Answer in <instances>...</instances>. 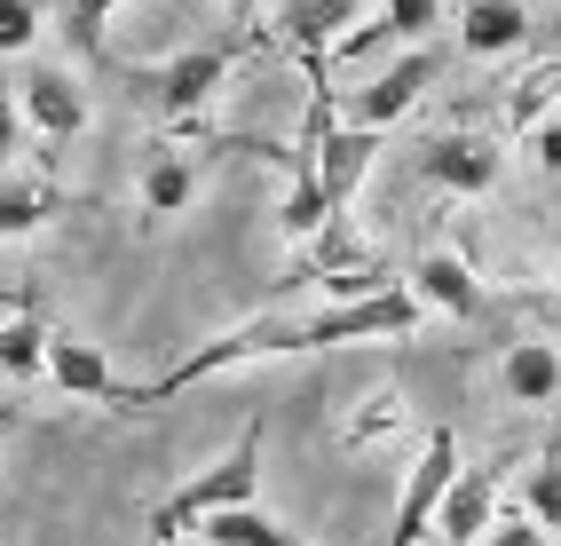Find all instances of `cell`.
Masks as SVG:
<instances>
[{"mask_svg":"<svg viewBox=\"0 0 561 546\" xmlns=\"http://www.w3.org/2000/svg\"><path fill=\"white\" fill-rule=\"evenodd\" d=\"M420 174L451 198H491L499 174H506V151H499V135H482V127H443V135H427Z\"/></svg>","mask_w":561,"mask_h":546,"instance_id":"5","label":"cell"},{"mask_svg":"<svg viewBox=\"0 0 561 546\" xmlns=\"http://www.w3.org/2000/svg\"><path fill=\"white\" fill-rule=\"evenodd\" d=\"M356 24H364V0H285L277 9V41L309 64V80H324L332 48H341Z\"/></svg>","mask_w":561,"mask_h":546,"instance_id":"7","label":"cell"},{"mask_svg":"<svg viewBox=\"0 0 561 546\" xmlns=\"http://www.w3.org/2000/svg\"><path fill=\"white\" fill-rule=\"evenodd\" d=\"M324 223H341V206L324 198V182H317V151L309 143H293V159H285V198H277V230L293 246H309Z\"/></svg>","mask_w":561,"mask_h":546,"instance_id":"12","label":"cell"},{"mask_svg":"<svg viewBox=\"0 0 561 546\" xmlns=\"http://www.w3.org/2000/svg\"><path fill=\"white\" fill-rule=\"evenodd\" d=\"M522 41H530V9H522V0H467L459 9V48L467 56H514Z\"/></svg>","mask_w":561,"mask_h":546,"instance_id":"16","label":"cell"},{"mask_svg":"<svg viewBox=\"0 0 561 546\" xmlns=\"http://www.w3.org/2000/svg\"><path fill=\"white\" fill-rule=\"evenodd\" d=\"M16 127H24V95H9V80H0V174L16 159Z\"/></svg>","mask_w":561,"mask_h":546,"instance_id":"26","label":"cell"},{"mask_svg":"<svg viewBox=\"0 0 561 546\" xmlns=\"http://www.w3.org/2000/svg\"><path fill=\"white\" fill-rule=\"evenodd\" d=\"M245 499H261V428H245L214 467H198L182 491H167V499L151 507V531H142V546H182L206 515H221V507H245Z\"/></svg>","mask_w":561,"mask_h":546,"instance_id":"3","label":"cell"},{"mask_svg":"<svg viewBox=\"0 0 561 546\" xmlns=\"http://www.w3.org/2000/svg\"><path fill=\"white\" fill-rule=\"evenodd\" d=\"M396 428H403V396H396V388H371L364 405L348 412V428H341V444H348V452H371V444H388Z\"/></svg>","mask_w":561,"mask_h":546,"instance_id":"21","label":"cell"},{"mask_svg":"<svg viewBox=\"0 0 561 546\" xmlns=\"http://www.w3.org/2000/svg\"><path fill=\"white\" fill-rule=\"evenodd\" d=\"M420 325H427V302L411 294V285H388V294H371V302H324L317 317H253V325H238V333L206 341L198 356H182L167 380L135 388V412H142V405H167V396L198 388V380H214V373H238V364H253V356H317V349L411 341Z\"/></svg>","mask_w":561,"mask_h":546,"instance_id":"1","label":"cell"},{"mask_svg":"<svg viewBox=\"0 0 561 546\" xmlns=\"http://www.w3.org/2000/svg\"><path fill=\"white\" fill-rule=\"evenodd\" d=\"M553 103H561V56L553 64H530L514 80V95H506V135H530L538 120H553Z\"/></svg>","mask_w":561,"mask_h":546,"instance_id":"20","label":"cell"},{"mask_svg":"<svg viewBox=\"0 0 561 546\" xmlns=\"http://www.w3.org/2000/svg\"><path fill=\"white\" fill-rule=\"evenodd\" d=\"M427 80H435V48H403L380 80H364L348 103H341V120L348 127H371V135H388L396 120H411V103L427 95Z\"/></svg>","mask_w":561,"mask_h":546,"instance_id":"6","label":"cell"},{"mask_svg":"<svg viewBox=\"0 0 561 546\" xmlns=\"http://www.w3.org/2000/svg\"><path fill=\"white\" fill-rule=\"evenodd\" d=\"M198 546H301V538H293L261 499H245V507H221V515H206V523H198Z\"/></svg>","mask_w":561,"mask_h":546,"instance_id":"18","label":"cell"},{"mask_svg":"<svg viewBox=\"0 0 561 546\" xmlns=\"http://www.w3.org/2000/svg\"><path fill=\"white\" fill-rule=\"evenodd\" d=\"M9 428H16V412H0V435H9Z\"/></svg>","mask_w":561,"mask_h":546,"instance_id":"28","label":"cell"},{"mask_svg":"<svg viewBox=\"0 0 561 546\" xmlns=\"http://www.w3.org/2000/svg\"><path fill=\"white\" fill-rule=\"evenodd\" d=\"M48 380L80 405H103V412H135V388L111 373V356L88 341V333H56L48 341Z\"/></svg>","mask_w":561,"mask_h":546,"instance_id":"8","label":"cell"},{"mask_svg":"<svg viewBox=\"0 0 561 546\" xmlns=\"http://www.w3.org/2000/svg\"><path fill=\"white\" fill-rule=\"evenodd\" d=\"M127 0H71V16H64V32H71V48L80 56H103V32H111V16H119Z\"/></svg>","mask_w":561,"mask_h":546,"instance_id":"22","label":"cell"},{"mask_svg":"<svg viewBox=\"0 0 561 546\" xmlns=\"http://www.w3.org/2000/svg\"><path fill=\"white\" fill-rule=\"evenodd\" d=\"M435 24H443V0H380V9H371L332 56H364V48H380V41H411V48H420Z\"/></svg>","mask_w":561,"mask_h":546,"instance_id":"17","label":"cell"},{"mask_svg":"<svg viewBox=\"0 0 561 546\" xmlns=\"http://www.w3.org/2000/svg\"><path fill=\"white\" fill-rule=\"evenodd\" d=\"M491 523H499V476L491 467H467L451 484V499H443V515H435V538L443 546H482Z\"/></svg>","mask_w":561,"mask_h":546,"instance_id":"14","label":"cell"},{"mask_svg":"<svg viewBox=\"0 0 561 546\" xmlns=\"http://www.w3.org/2000/svg\"><path fill=\"white\" fill-rule=\"evenodd\" d=\"M198 151H206V143H198ZM198 151H182V135L151 143V159H142V214H151V223L191 214V198H198Z\"/></svg>","mask_w":561,"mask_h":546,"instance_id":"10","label":"cell"},{"mask_svg":"<svg viewBox=\"0 0 561 546\" xmlns=\"http://www.w3.org/2000/svg\"><path fill=\"white\" fill-rule=\"evenodd\" d=\"M403 285H411L435 317H474V309H482V277L467 270V253H443V246L420 253V270H411Z\"/></svg>","mask_w":561,"mask_h":546,"instance_id":"15","label":"cell"},{"mask_svg":"<svg viewBox=\"0 0 561 546\" xmlns=\"http://www.w3.org/2000/svg\"><path fill=\"white\" fill-rule=\"evenodd\" d=\"M41 41V0H0V56H32Z\"/></svg>","mask_w":561,"mask_h":546,"instance_id":"24","label":"cell"},{"mask_svg":"<svg viewBox=\"0 0 561 546\" xmlns=\"http://www.w3.org/2000/svg\"><path fill=\"white\" fill-rule=\"evenodd\" d=\"M530 151H538V167L561 182V120H538V127H530Z\"/></svg>","mask_w":561,"mask_h":546,"instance_id":"27","label":"cell"},{"mask_svg":"<svg viewBox=\"0 0 561 546\" xmlns=\"http://www.w3.org/2000/svg\"><path fill=\"white\" fill-rule=\"evenodd\" d=\"M71 206H80V191H64L56 174H0V238H32Z\"/></svg>","mask_w":561,"mask_h":546,"instance_id":"13","label":"cell"},{"mask_svg":"<svg viewBox=\"0 0 561 546\" xmlns=\"http://www.w3.org/2000/svg\"><path fill=\"white\" fill-rule=\"evenodd\" d=\"M48 325H41V309H16L9 325H0V373H9V380H48Z\"/></svg>","mask_w":561,"mask_h":546,"instance_id":"19","label":"cell"},{"mask_svg":"<svg viewBox=\"0 0 561 546\" xmlns=\"http://www.w3.org/2000/svg\"><path fill=\"white\" fill-rule=\"evenodd\" d=\"M482 546H553V531H546V523L530 515V507H522V515H499Z\"/></svg>","mask_w":561,"mask_h":546,"instance_id":"25","label":"cell"},{"mask_svg":"<svg viewBox=\"0 0 561 546\" xmlns=\"http://www.w3.org/2000/svg\"><path fill=\"white\" fill-rule=\"evenodd\" d=\"M499 388L522 412H561V349L553 341H514L499 356Z\"/></svg>","mask_w":561,"mask_h":546,"instance_id":"11","label":"cell"},{"mask_svg":"<svg viewBox=\"0 0 561 546\" xmlns=\"http://www.w3.org/2000/svg\"><path fill=\"white\" fill-rule=\"evenodd\" d=\"M16 95H24V120L41 127L48 143H71V135H88V88L71 80L64 64H24Z\"/></svg>","mask_w":561,"mask_h":546,"instance_id":"9","label":"cell"},{"mask_svg":"<svg viewBox=\"0 0 561 546\" xmlns=\"http://www.w3.org/2000/svg\"><path fill=\"white\" fill-rule=\"evenodd\" d=\"M553 294H561V262H553Z\"/></svg>","mask_w":561,"mask_h":546,"instance_id":"29","label":"cell"},{"mask_svg":"<svg viewBox=\"0 0 561 546\" xmlns=\"http://www.w3.org/2000/svg\"><path fill=\"white\" fill-rule=\"evenodd\" d=\"M261 48V32H238V41H206L182 48L167 64H135V103L159 120V135H198V112L221 95V80L238 71V56Z\"/></svg>","mask_w":561,"mask_h":546,"instance_id":"2","label":"cell"},{"mask_svg":"<svg viewBox=\"0 0 561 546\" xmlns=\"http://www.w3.org/2000/svg\"><path fill=\"white\" fill-rule=\"evenodd\" d=\"M522 507H530L546 531H561V452H546V459L530 467V491H522Z\"/></svg>","mask_w":561,"mask_h":546,"instance_id":"23","label":"cell"},{"mask_svg":"<svg viewBox=\"0 0 561 546\" xmlns=\"http://www.w3.org/2000/svg\"><path fill=\"white\" fill-rule=\"evenodd\" d=\"M467 476V459H459V435L451 428H435L420 459H411V476H403V499H396V531L388 546H427L435 538V515H443V499H451V484Z\"/></svg>","mask_w":561,"mask_h":546,"instance_id":"4","label":"cell"}]
</instances>
